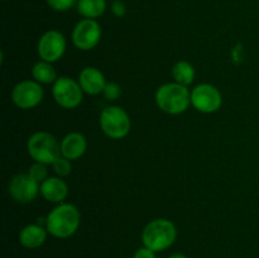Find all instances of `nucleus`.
<instances>
[{
    "mask_svg": "<svg viewBox=\"0 0 259 258\" xmlns=\"http://www.w3.org/2000/svg\"><path fill=\"white\" fill-rule=\"evenodd\" d=\"M81 223V214L72 204H60L51 210L46 218V229L58 239L70 238L77 232Z\"/></svg>",
    "mask_w": 259,
    "mask_h": 258,
    "instance_id": "nucleus-1",
    "label": "nucleus"
},
{
    "mask_svg": "<svg viewBox=\"0 0 259 258\" xmlns=\"http://www.w3.org/2000/svg\"><path fill=\"white\" fill-rule=\"evenodd\" d=\"M157 106L163 113L179 115L185 113L191 104V93L187 86L177 82H168L159 86L156 91Z\"/></svg>",
    "mask_w": 259,
    "mask_h": 258,
    "instance_id": "nucleus-2",
    "label": "nucleus"
},
{
    "mask_svg": "<svg viewBox=\"0 0 259 258\" xmlns=\"http://www.w3.org/2000/svg\"><path fill=\"white\" fill-rule=\"evenodd\" d=\"M176 225L168 219H154L142 230V242L144 247L153 252L166 250L176 242Z\"/></svg>",
    "mask_w": 259,
    "mask_h": 258,
    "instance_id": "nucleus-3",
    "label": "nucleus"
},
{
    "mask_svg": "<svg viewBox=\"0 0 259 258\" xmlns=\"http://www.w3.org/2000/svg\"><path fill=\"white\" fill-rule=\"evenodd\" d=\"M28 154L34 162L43 164H53L61 157V143L55 136L47 132H35L27 142Z\"/></svg>",
    "mask_w": 259,
    "mask_h": 258,
    "instance_id": "nucleus-4",
    "label": "nucleus"
},
{
    "mask_svg": "<svg viewBox=\"0 0 259 258\" xmlns=\"http://www.w3.org/2000/svg\"><path fill=\"white\" fill-rule=\"evenodd\" d=\"M100 126L104 134L109 138L123 139L131 132L132 120L123 108L110 105L101 111Z\"/></svg>",
    "mask_w": 259,
    "mask_h": 258,
    "instance_id": "nucleus-5",
    "label": "nucleus"
},
{
    "mask_svg": "<svg viewBox=\"0 0 259 258\" xmlns=\"http://www.w3.org/2000/svg\"><path fill=\"white\" fill-rule=\"evenodd\" d=\"M52 96L61 108L75 109L82 103L83 91L78 81L68 76H61L53 83Z\"/></svg>",
    "mask_w": 259,
    "mask_h": 258,
    "instance_id": "nucleus-6",
    "label": "nucleus"
},
{
    "mask_svg": "<svg viewBox=\"0 0 259 258\" xmlns=\"http://www.w3.org/2000/svg\"><path fill=\"white\" fill-rule=\"evenodd\" d=\"M45 91L35 80H24L18 82L12 91V100L15 106L23 110H29L39 105Z\"/></svg>",
    "mask_w": 259,
    "mask_h": 258,
    "instance_id": "nucleus-7",
    "label": "nucleus"
},
{
    "mask_svg": "<svg viewBox=\"0 0 259 258\" xmlns=\"http://www.w3.org/2000/svg\"><path fill=\"white\" fill-rule=\"evenodd\" d=\"M191 104L200 113L211 114L220 109L223 104V96L214 85L200 83L192 89Z\"/></svg>",
    "mask_w": 259,
    "mask_h": 258,
    "instance_id": "nucleus-8",
    "label": "nucleus"
},
{
    "mask_svg": "<svg viewBox=\"0 0 259 258\" xmlns=\"http://www.w3.org/2000/svg\"><path fill=\"white\" fill-rule=\"evenodd\" d=\"M66 51V38L61 32L56 29L47 30L40 35L37 45L38 56L42 61L47 62H57Z\"/></svg>",
    "mask_w": 259,
    "mask_h": 258,
    "instance_id": "nucleus-9",
    "label": "nucleus"
},
{
    "mask_svg": "<svg viewBox=\"0 0 259 258\" xmlns=\"http://www.w3.org/2000/svg\"><path fill=\"white\" fill-rule=\"evenodd\" d=\"M101 39V27L95 19H82L72 30V42L80 51H91Z\"/></svg>",
    "mask_w": 259,
    "mask_h": 258,
    "instance_id": "nucleus-10",
    "label": "nucleus"
},
{
    "mask_svg": "<svg viewBox=\"0 0 259 258\" xmlns=\"http://www.w3.org/2000/svg\"><path fill=\"white\" fill-rule=\"evenodd\" d=\"M40 192V184L28 174H19L13 176L9 182V194L13 199L20 204L33 201Z\"/></svg>",
    "mask_w": 259,
    "mask_h": 258,
    "instance_id": "nucleus-11",
    "label": "nucleus"
},
{
    "mask_svg": "<svg viewBox=\"0 0 259 258\" xmlns=\"http://www.w3.org/2000/svg\"><path fill=\"white\" fill-rule=\"evenodd\" d=\"M78 83L83 93L88 95H99L103 94L108 82L100 70L96 67H85L78 75Z\"/></svg>",
    "mask_w": 259,
    "mask_h": 258,
    "instance_id": "nucleus-12",
    "label": "nucleus"
},
{
    "mask_svg": "<svg viewBox=\"0 0 259 258\" xmlns=\"http://www.w3.org/2000/svg\"><path fill=\"white\" fill-rule=\"evenodd\" d=\"M88 148V141L85 136L78 132H72L63 137L61 141V156L70 161H75L83 156Z\"/></svg>",
    "mask_w": 259,
    "mask_h": 258,
    "instance_id": "nucleus-13",
    "label": "nucleus"
},
{
    "mask_svg": "<svg viewBox=\"0 0 259 258\" xmlns=\"http://www.w3.org/2000/svg\"><path fill=\"white\" fill-rule=\"evenodd\" d=\"M40 195L48 202L62 204L68 195L67 184L61 177H48L40 184Z\"/></svg>",
    "mask_w": 259,
    "mask_h": 258,
    "instance_id": "nucleus-14",
    "label": "nucleus"
},
{
    "mask_svg": "<svg viewBox=\"0 0 259 258\" xmlns=\"http://www.w3.org/2000/svg\"><path fill=\"white\" fill-rule=\"evenodd\" d=\"M47 229L39 224H29L19 233V243L28 249H35L43 245L47 239Z\"/></svg>",
    "mask_w": 259,
    "mask_h": 258,
    "instance_id": "nucleus-15",
    "label": "nucleus"
},
{
    "mask_svg": "<svg viewBox=\"0 0 259 258\" xmlns=\"http://www.w3.org/2000/svg\"><path fill=\"white\" fill-rule=\"evenodd\" d=\"M106 10L105 0H78L77 12L85 19H96Z\"/></svg>",
    "mask_w": 259,
    "mask_h": 258,
    "instance_id": "nucleus-16",
    "label": "nucleus"
},
{
    "mask_svg": "<svg viewBox=\"0 0 259 258\" xmlns=\"http://www.w3.org/2000/svg\"><path fill=\"white\" fill-rule=\"evenodd\" d=\"M32 76L39 83H55L58 78L57 72H56L52 63L42 60L33 66Z\"/></svg>",
    "mask_w": 259,
    "mask_h": 258,
    "instance_id": "nucleus-17",
    "label": "nucleus"
},
{
    "mask_svg": "<svg viewBox=\"0 0 259 258\" xmlns=\"http://www.w3.org/2000/svg\"><path fill=\"white\" fill-rule=\"evenodd\" d=\"M172 77H174L175 82L189 86L195 80L194 66L187 61H179L175 63L174 68H172Z\"/></svg>",
    "mask_w": 259,
    "mask_h": 258,
    "instance_id": "nucleus-18",
    "label": "nucleus"
},
{
    "mask_svg": "<svg viewBox=\"0 0 259 258\" xmlns=\"http://www.w3.org/2000/svg\"><path fill=\"white\" fill-rule=\"evenodd\" d=\"M46 166H47V164L34 162V163L29 167L27 174L29 175L33 180H35L38 184H42L43 181H46V180L48 179V169Z\"/></svg>",
    "mask_w": 259,
    "mask_h": 258,
    "instance_id": "nucleus-19",
    "label": "nucleus"
},
{
    "mask_svg": "<svg viewBox=\"0 0 259 258\" xmlns=\"http://www.w3.org/2000/svg\"><path fill=\"white\" fill-rule=\"evenodd\" d=\"M52 167H53V171H55V174L57 175L58 177L68 176V175L71 174V171H72V164H71V161L62 156L58 157V158L53 162Z\"/></svg>",
    "mask_w": 259,
    "mask_h": 258,
    "instance_id": "nucleus-20",
    "label": "nucleus"
},
{
    "mask_svg": "<svg viewBox=\"0 0 259 258\" xmlns=\"http://www.w3.org/2000/svg\"><path fill=\"white\" fill-rule=\"evenodd\" d=\"M48 7L56 12H67L71 8L77 5L78 0H46Z\"/></svg>",
    "mask_w": 259,
    "mask_h": 258,
    "instance_id": "nucleus-21",
    "label": "nucleus"
},
{
    "mask_svg": "<svg viewBox=\"0 0 259 258\" xmlns=\"http://www.w3.org/2000/svg\"><path fill=\"white\" fill-rule=\"evenodd\" d=\"M121 89L116 82H108L103 91V95L106 100H116L120 96Z\"/></svg>",
    "mask_w": 259,
    "mask_h": 258,
    "instance_id": "nucleus-22",
    "label": "nucleus"
},
{
    "mask_svg": "<svg viewBox=\"0 0 259 258\" xmlns=\"http://www.w3.org/2000/svg\"><path fill=\"white\" fill-rule=\"evenodd\" d=\"M133 258H156V252L147 247H141L136 250Z\"/></svg>",
    "mask_w": 259,
    "mask_h": 258,
    "instance_id": "nucleus-23",
    "label": "nucleus"
},
{
    "mask_svg": "<svg viewBox=\"0 0 259 258\" xmlns=\"http://www.w3.org/2000/svg\"><path fill=\"white\" fill-rule=\"evenodd\" d=\"M111 10H113L114 15H116V17H123L126 13L125 4L121 0H114L113 5H111Z\"/></svg>",
    "mask_w": 259,
    "mask_h": 258,
    "instance_id": "nucleus-24",
    "label": "nucleus"
},
{
    "mask_svg": "<svg viewBox=\"0 0 259 258\" xmlns=\"http://www.w3.org/2000/svg\"><path fill=\"white\" fill-rule=\"evenodd\" d=\"M168 258H187V257L185 254H182V253H174V254L169 255Z\"/></svg>",
    "mask_w": 259,
    "mask_h": 258,
    "instance_id": "nucleus-25",
    "label": "nucleus"
}]
</instances>
